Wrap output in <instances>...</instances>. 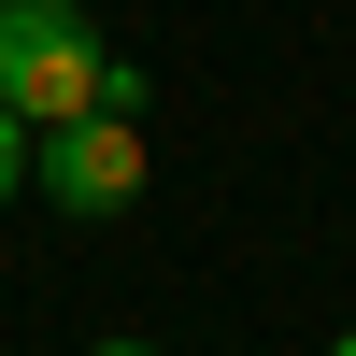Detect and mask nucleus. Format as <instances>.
<instances>
[{
	"instance_id": "nucleus-4",
	"label": "nucleus",
	"mask_w": 356,
	"mask_h": 356,
	"mask_svg": "<svg viewBox=\"0 0 356 356\" xmlns=\"http://www.w3.org/2000/svg\"><path fill=\"white\" fill-rule=\"evenodd\" d=\"M72 356H157V342H129V328H100V342H72Z\"/></svg>"
},
{
	"instance_id": "nucleus-3",
	"label": "nucleus",
	"mask_w": 356,
	"mask_h": 356,
	"mask_svg": "<svg viewBox=\"0 0 356 356\" xmlns=\"http://www.w3.org/2000/svg\"><path fill=\"white\" fill-rule=\"evenodd\" d=\"M29 143H43V129H15V114H0V200H29Z\"/></svg>"
},
{
	"instance_id": "nucleus-1",
	"label": "nucleus",
	"mask_w": 356,
	"mask_h": 356,
	"mask_svg": "<svg viewBox=\"0 0 356 356\" xmlns=\"http://www.w3.org/2000/svg\"><path fill=\"white\" fill-rule=\"evenodd\" d=\"M0 114H15V129L143 114V72L86 29V0H0Z\"/></svg>"
},
{
	"instance_id": "nucleus-5",
	"label": "nucleus",
	"mask_w": 356,
	"mask_h": 356,
	"mask_svg": "<svg viewBox=\"0 0 356 356\" xmlns=\"http://www.w3.org/2000/svg\"><path fill=\"white\" fill-rule=\"evenodd\" d=\"M328 356H356V328H342V342H328Z\"/></svg>"
},
{
	"instance_id": "nucleus-2",
	"label": "nucleus",
	"mask_w": 356,
	"mask_h": 356,
	"mask_svg": "<svg viewBox=\"0 0 356 356\" xmlns=\"http://www.w3.org/2000/svg\"><path fill=\"white\" fill-rule=\"evenodd\" d=\"M29 186H43L57 214H129L143 200V129L129 114H72V129L29 143Z\"/></svg>"
}]
</instances>
